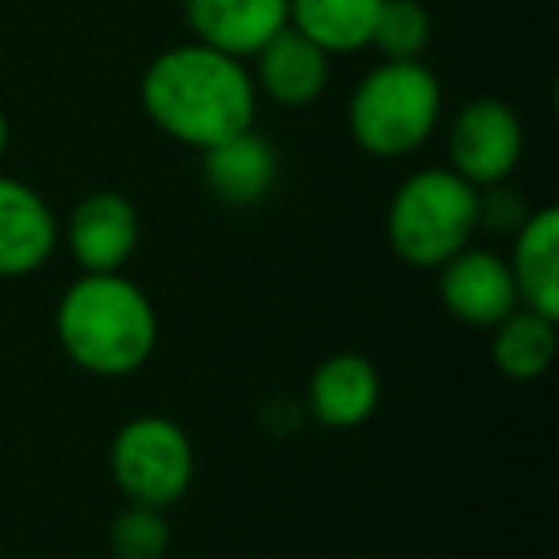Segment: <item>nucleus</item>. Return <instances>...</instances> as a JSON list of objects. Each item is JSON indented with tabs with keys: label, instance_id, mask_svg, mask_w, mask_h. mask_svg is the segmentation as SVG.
<instances>
[{
	"label": "nucleus",
	"instance_id": "obj_1",
	"mask_svg": "<svg viewBox=\"0 0 559 559\" xmlns=\"http://www.w3.org/2000/svg\"><path fill=\"white\" fill-rule=\"evenodd\" d=\"M142 108L173 142L211 150L253 127L257 88L241 58L185 43L150 62L142 78Z\"/></svg>",
	"mask_w": 559,
	"mask_h": 559
},
{
	"label": "nucleus",
	"instance_id": "obj_2",
	"mask_svg": "<svg viewBox=\"0 0 559 559\" xmlns=\"http://www.w3.org/2000/svg\"><path fill=\"white\" fill-rule=\"evenodd\" d=\"M58 345L81 372L119 380L157 349V314L146 292L119 272H85L55 314Z\"/></svg>",
	"mask_w": 559,
	"mask_h": 559
},
{
	"label": "nucleus",
	"instance_id": "obj_3",
	"mask_svg": "<svg viewBox=\"0 0 559 559\" xmlns=\"http://www.w3.org/2000/svg\"><path fill=\"white\" fill-rule=\"evenodd\" d=\"M479 230V188L452 169H421L399 185L388 207V241L399 261L441 269Z\"/></svg>",
	"mask_w": 559,
	"mask_h": 559
},
{
	"label": "nucleus",
	"instance_id": "obj_4",
	"mask_svg": "<svg viewBox=\"0 0 559 559\" xmlns=\"http://www.w3.org/2000/svg\"><path fill=\"white\" fill-rule=\"evenodd\" d=\"M441 119V81L421 62H383L349 100V131L372 157H406L426 146Z\"/></svg>",
	"mask_w": 559,
	"mask_h": 559
},
{
	"label": "nucleus",
	"instance_id": "obj_5",
	"mask_svg": "<svg viewBox=\"0 0 559 559\" xmlns=\"http://www.w3.org/2000/svg\"><path fill=\"white\" fill-rule=\"evenodd\" d=\"M111 475L131 502L169 510L195 479V452L188 433L173 418L142 414L111 441Z\"/></svg>",
	"mask_w": 559,
	"mask_h": 559
},
{
	"label": "nucleus",
	"instance_id": "obj_6",
	"mask_svg": "<svg viewBox=\"0 0 559 559\" xmlns=\"http://www.w3.org/2000/svg\"><path fill=\"white\" fill-rule=\"evenodd\" d=\"M521 119L502 100H472L460 108L449 131V157L452 173L464 177L472 188L506 185L521 162Z\"/></svg>",
	"mask_w": 559,
	"mask_h": 559
},
{
	"label": "nucleus",
	"instance_id": "obj_7",
	"mask_svg": "<svg viewBox=\"0 0 559 559\" xmlns=\"http://www.w3.org/2000/svg\"><path fill=\"white\" fill-rule=\"evenodd\" d=\"M441 304L456 322L475 330H495L510 311H518V284L510 264L490 249H460L441 264Z\"/></svg>",
	"mask_w": 559,
	"mask_h": 559
},
{
	"label": "nucleus",
	"instance_id": "obj_8",
	"mask_svg": "<svg viewBox=\"0 0 559 559\" xmlns=\"http://www.w3.org/2000/svg\"><path fill=\"white\" fill-rule=\"evenodd\" d=\"M139 211L123 192H88L70 215V249L85 272H119L139 249Z\"/></svg>",
	"mask_w": 559,
	"mask_h": 559
},
{
	"label": "nucleus",
	"instance_id": "obj_9",
	"mask_svg": "<svg viewBox=\"0 0 559 559\" xmlns=\"http://www.w3.org/2000/svg\"><path fill=\"white\" fill-rule=\"evenodd\" d=\"M58 246V218L32 185L0 177V276H32Z\"/></svg>",
	"mask_w": 559,
	"mask_h": 559
},
{
	"label": "nucleus",
	"instance_id": "obj_10",
	"mask_svg": "<svg viewBox=\"0 0 559 559\" xmlns=\"http://www.w3.org/2000/svg\"><path fill=\"white\" fill-rule=\"evenodd\" d=\"M195 43L230 58H253L280 27H288V0H185Z\"/></svg>",
	"mask_w": 559,
	"mask_h": 559
},
{
	"label": "nucleus",
	"instance_id": "obj_11",
	"mask_svg": "<svg viewBox=\"0 0 559 559\" xmlns=\"http://www.w3.org/2000/svg\"><path fill=\"white\" fill-rule=\"evenodd\" d=\"M330 55L314 47L296 27H280L261 50H257V85L264 96L284 108H307L326 93Z\"/></svg>",
	"mask_w": 559,
	"mask_h": 559
},
{
	"label": "nucleus",
	"instance_id": "obj_12",
	"mask_svg": "<svg viewBox=\"0 0 559 559\" xmlns=\"http://www.w3.org/2000/svg\"><path fill=\"white\" fill-rule=\"evenodd\" d=\"M311 414L330 429H357L380 406V368L360 353H334L311 376Z\"/></svg>",
	"mask_w": 559,
	"mask_h": 559
},
{
	"label": "nucleus",
	"instance_id": "obj_13",
	"mask_svg": "<svg viewBox=\"0 0 559 559\" xmlns=\"http://www.w3.org/2000/svg\"><path fill=\"white\" fill-rule=\"evenodd\" d=\"M280 157L269 139L249 127L218 146L203 150V180L211 195H218L230 207H253L276 188Z\"/></svg>",
	"mask_w": 559,
	"mask_h": 559
},
{
	"label": "nucleus",
	"instance_id": "obj_14",
	"mask_svg": "<svg viewBox=\"0 0 559 559\" xmlns=\"http://www.w3.org/2000/svg\"><path fill=\"white\" fill-rule=\"evenodd\" d=\"M513 284H518L521 307L559 319V211L540 207L528 211L525 223L513 230L510 261Z\"/></svg>",
	"mask_w": 559,
	"mask_h": 559
},
{
	"label": "nucleus",
	"instance_id": "obj_15",
	"mask_svg": "<svg viewBox=\"0 0 559 559\" xmlns=\"http://www.w3.org/2000/svg\"><path fill=\"white\" fill-rule=\"evenodd\" d=\"M383 0H288V24L326 55L372 47V27Z\"/></svg>",
	"mask_w": 559,
	"mask_h": 559
},
{
	"label": "nucleus",
	"instance_id": "obj_16",
	"mask_svg": "<svg viewBox=\"0 0 559 559\" xmlns=\"http://www.w3.org/2000/svg\"><path fill=\"white\" fill-rule=\"evenodd\" d=\"M490 360L513 383L540 380L556 360V319L518 307L490 330Z\"/></svg>",
	"mask_w": 559,
	"mask_h": 559
},
{
	"label": "nucleus",
	"instance_id": "obj_17",
	"mask_svg": "<svg viewBox=\"0 0 559 559\" xmlns=\"http://www.w3.org/2000/svg\"><path fill=\"white\" fill-rule=\"evenodd\" d=\"M429 12L421 0H383L372 27V47L383 50L388 62H418L429 47Z\"/></svg>",
	"mask_w": 559,
	"mask_h": 559
},
{
	"label": "nucleus",
	"instance_id": "obj_18",
	"mask_svg": "<svg viewBox=\"0 0 559 559\" xmlns=\"http://www.w3.org/2000/svg\"><path fill=\"white\" fill-rule=\"evenodd\" d=\"M169 540V521L154 506L131 502L111 521V551H116V559H165Z\"/></svg>",
	"mask_w": 559,
	"mask_h": 559
},
{
	"label": "nucleus",
	"instance_id": "obj_19",
	"mask_svg": "<svg viewBox=\"0 0 559 559\" xmlns=\"http://www.w3.org/2000/svg\"><path fill=\"white\" fill-rule=\"evenodd\" d=\"M525 218H528V211L521 207V200L510 188L495 185V188H487V195L479 192V226H487V230H495V234H513Z\"/></svg>",
	"mask_w": 559,
	"mask_h": 559
},
{
	"label": "nucleus",
	"instance_id": "obj_20",
	"mask_svg": "<svg viewBox=\"0 0 559 559\" xmlns=\"http://www.w3.org/2000/svg\"><path fill=\"white\" fill-rule=\"evenodd\" d=\"M4 150H9V119L0 111V157H4Z\"/></svg>",
	"mask_w": 559,
	"mask_h": 559
}]
</instances>
